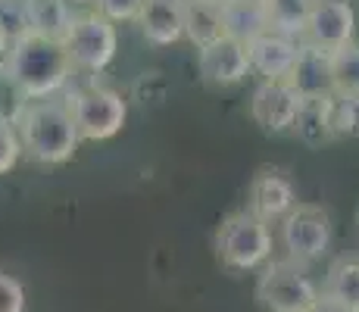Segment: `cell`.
Returning <instances> with one entry per match:
<instances>
[{"label": "cell", "mask_w": 359, "mask_h": 312, "mask_svg": "<svg viewBox=\"0 0 359 312\" xmlns=\"http://www.w3.org/2000/svg\"><path fill=\"white\" fill-rule=\"evenodd\" d=\"M19 131L22 154L41 165H63L79 154V131H75L72 113L66 100L41 97V100H22L13 116Z\"/></svg>", "instance_id": "obj_1"}, {"label": "cell", "mask_w": 359, "mask_h": 312, "mask_svg": "<svg viewBox=\"0 0 359 312\" xmlns=\"http://www.w3.org/2000/svg\"><path fill=\"white\" fill-rule=\"evenodd\" d=\"M75 66L69 60L66 47L57 41H47L41 34H22L6 47L4 75L22 100H41L63 91L72 79Z\"/></svg>", "instance_id": "obj_2"}, {"label": "cell", "mask_w": 359, "mask_h": 312, "mask_svg": "<svg viewBox=\"0 0 359 312\" xmlns=\"http://www.w3.org/2000/svg\"><path fill=\"white\" fill-rule=\"evenodd\" d=\"M212 244H216V256L225 269H231V272H257L272 259L275 234L269 222L253 216L250 210H238L222 219Z\"/></svg>", "instance_id": "obj_3"}, {"label": "cell", "mask_w": 359, "mask_h": 312, "mask_svg": "<svg viewBox=\"0 0 359 312\" xmlns=\"http://www.w3.org/2000/svg\"><path fill=\"white\" fill-rule=\"evenodd\" d=\"M331 240H334V222L319 203H297L278 222V244L285 250V259L297 266H313L328 256Z\"/></svg>", "instance_id": "obj_4"}, {"label": "cell", "mask_w": 359, "mask_h": 312, "mask_svg": "<svg viewBox=\"0 0 359 312\" xmlns=\"http://www.w3.org/2000/svg\"><path fill=\"white\" fill-rule=\"evenodd\" d=\"M257 300L266 312H313L322 300V290L306 275V266L269 259L257 281Z\"/></svg>", "instance_id": "obj_5"}, {"label": "cell", "mask_w": 359, "mask_h": 312, "mask_svg": "<svg viewBox=\"0 0 359 312\" xmlns=\"http://www.w3.org/2000/svg\"><path fill=\"white\" fill-rule=\"evenodd\" d=\"M66 103L81 141H109L126 128L128 100L113 88H79V91H69Z\"/></svg>", "instance_id": "obj_6"}, {"label": "cell", "mask_w": 359, "mask_h": 312, "mask_svg": "<svg viewBox=\"0 0 359 312\" xmlns=\"http://www.w3.org/2000/svg\"><path fill=\"white\" fill-rule=\"evenodd\" d=\"M63 47L75 69H81V72H103L116 60L119 32H116V22H109L100 13H81V16H75L72 32L63 41Z\"/></svg>", "instance_id": "obj_7"}, {"label": "cell", "mask_w": 359, "mask_h": 312, "mask_svg": "<svg viewBox=\"0 0 359 312\" xmlns=\"http://www.w3.org/2000/svg\"><path fill=\"white\" fill-rule=\"evenodd\" d=\"M297 203H300L297 200V184L287 175V169L259 165L257 175L250 178V187H247V210L262 222H269V225H278Z\"/></svg>", "instance_id": "obj_8"}, {"label": "cell", "mask_w": 359, "mask_h": 312, "mask_svg": "<svg viewBox=\"0 0 359 312\" xmlns=\"http://www.w3.org/2000/svg\"><path fill=\"white\" fill-rule=\"evenodd\" d=\"M356 38V10L350 0H316L306 19L300 41L319 47V50H337L353 44Z\"/></svg>", "instance_id": "obj_9"}, {"label": "cell", "mask_w": 359, "mask_h": 312, "mask_svg": "<svg viewBox=\"0 0 359 312\" xmlns=\"http://www.w3.org/2000/svg\"><path fill=\"white\" fill-rule=\"evenodd\" d=\"M300 103L303 97L294 91L287 79L259 81L250 97V119L266 135H281V131H291L297 113H300Z\"/></svg>", "instance_id": "obj_10"}, {"label": "cell", "mask_w": 359, "mask_h": 312, "mask_svg": "<svg viewBox=\"0 0 359 312\" xmlns=\"http://www.w3.org/2000/svg\"><path fill=\"white\" fill-rule=\"evenodd\" d=\"M197 69L203 85L210 88H238L250 75V57L247 44L234 38H219L216 44L200 47L197 50Z\"/></svg>", "instance_id": "obj_11"}, {"label": "cell", "mask_w": 359, "mask_h": 312, "mask_svg": "<svg viewBox=\"0 0 359 312\" xmlns=\"http://www.w3.org/2000/svg\"><path fill=\"white\" fill-rule=\"evenodd\" d=\"M300 38H287L281 32H262L253 41H247V57H250V72L259 75V81H278L287 79L294 69Z\"/></svg>", "instance_id": "obj_12"}, {"label": "cell", "mask_w": 359, "mask_h": 312, "mask_svg": "<svg viewBox=\"0 0 359 312\" xmlns=\"http://www.w3.org/2000/svg\"><path fill=\"white\" fill-rule=\"evenodd\" d=\"M287 81H291V88L303 100L334 94L331 91V53L300 41V50H297V60H294V69H291V75H287Z\"/></svg>", "instance_id": "obj_13"}, {"label": "cell", "mask_w": 359, "mask_h": 312, "mask_svg": "<svg viewBox=\"0 0 359 312\" xmlns=\"http://www.w3.org/2000/svg\"><path fill=\"white\" fill-rule=\"evenodd\" d=\"M135 22L141 25L144 41L154 47H172L184 38L182 0H144Z\"/></svg>", "instance_id": "obj_14"}, {"label": "cell", "mask_w": 359, "mask_h": 312, "mask_svg": "<svg viewBox=\"0 0 359 312\" xmlns=\"http://www.w3.org/2000/svg\"><path fill=\"white\" fill-rule=\"evenodd\" d=\"M182 22L184 38L197 47H210L219 38H225L222 0H182Z\"/></svg>", "instance_id": "obj_15"}, {"label": "cell", "mask_w": 359, "mask_h": 312, "mask_svg": "<svg viewBox=\"0 0 359 312\" xmlns=\"http://www.w3.org/2000/svg\"><path fill=\"white\" fill-rule=\"evenodd\" d=\"M25 16H29V32L41 34L47 41L63 44L72 32V22L79 13H72L69 0H25Z\"/></svg>", "instance_id": "obj_16"}, {"label": "cell", "mask_w": 359, "mask_h": 312, "mask_svg": "<svg viewBox=\"0 0 359 312\" xmlns=\"http://www.w3.org/2000/svg\"><path fill=\"white\" fill-rule=\"evenodd\" d=\"M225 34L234 41H253L257 34L269 32L266 0H222Z\"/></svg>", "instance_id": "obj_17"}, {"label": "cell", "mask_w": 359, "mask_h": 312, "mask_svg": "<svg viewBox=\"0 0 359 312\" xmlns=\"http://www.w3.org/2000/svg\"><path fill=\"white\" fill-rule=\"evenodd\" d=\"M322 297L347 312H359V256H337L331 262Z\"/></svg>", "instance_id": "obj_18"}, {"label": "cell", "mask_w": 359, "mask_h": 312, "mask_svg": "<svg viewBox=\"0 0 359 312\" xmlns=\"http://www.w3.org/2000/svg\"><path fill=\"white\" fill-rule=\"evenodd\" d=\"M291 131H297V137H300L303 144H309V147H319L322 141H331L328 97H309V100H303Z\"/></svg>", "instance_id": "obj_19"}, {"label": "cell", "mask_w": 359, "mask_h": 312, "mask_svg": "<svg viewBox=\"0 0 359 312\" xmlns=\"http://www.w3.org/2000/svg\"><path fill=\"white\" fill-rule=\"evenodd\" d=\"M313 4L316 0H266L269 29L287 34V38H300L309 13H313Z\"/></svg>", "instance_id": "obj_20"}, {"label": "cell", "mask_w": 359, "mask_h": 312, "mask_svg": "<svg viewBox=\"0 0 359 312\" xmlns=\"http://www.w3.org/2000/svg\"><path fill=\"white\" fill-rule=\"evenodd\" d=\"M331 91L344 97H359V44L331 50Z\"/></svg>", "instance_id": "obj_21"}, {"label": "cell", "mask_w": 359, "mask_h": 312, "mask_svg": "<svg viewBox=\"0 0 359 312\" xmlns=\"http://www.w3.org/2000/svg\"><path fill=\"white\" fill-rule=\"evenodd\" d=\"M328 128H331V137L356 135L359 131V97L328 94Z\"/></svg>", "instance_id": "obj_22"}, {"label": "cell", "mask_w": 359, "mask_h": 312, "mask_svg": "<svg viewBox=\"0 0 359 312\" xmlns=\"http://www.w3.org/2000/svg\"><path fill=\"white\" fill-rule=\"evenodd\" d=\"M22 34H29L25 0H0V44L10 47Z\"/></svg>", "instance_id": "obj_23"}, {"label": "cell", "mask_w": 359, "mask_h": 312, "mask_svg": "<svg viewBox=\"0 0 359 312\" xmlns=\"http://www.w3.org/2000/svg\"><path fill=\"white\" fill-rule=\"evenodd\" d=\"M22 159V144H19L16 122L0 116V175H10Z\"/></svg>", "instance_id": "obj_24"}, {"label": "cell", "mask_w": 359, "mask_h": 312, "mask_svg": "<svg viewBox=\"0 0 359 312\" xmlns=\"http://www.w3.org/2000/svg\"><path fill=\"white\" fill-rule=\"evenodd\" d=\"M0 312H25V287L16 275L0 269Z\"/></svg>", "instance_id": "obj_25"}, {"label": "cell", "mask_w": 359, "mask_h": 312, "mask_svg": "<svg viewBox=\"0 0 359 312\" xmlns=\"http://www.w3.org/2000/svg\"><path fill=\"white\" fill-rule=\"evenodd\" d=\"M94 4H97L100 16H107L109 22H135L144 0H94Z\"/></svg>", "instance_id": "obj_26"}, {"label": "cell", "mask_w": 359, "mask_h": 312, "mask_svg": "<svg viewBox=\"0 0 359 312\" xmlns=\"http://www.w3.org/2000/svg\"><path fill=\"white\" fill-rule=\"evenodd\" d=\"M313 312H347V309H341V306H337V303H331V300H325V297H322V300H319V306H316Z\"/></svg>", "instance_id": "obj_27"}, {"label": "cell", "mask_w": 359, "mask_h": 312, "mask_svg": "<svg viewBox=\"0 0 359 312\" xmlns=\"http://www.w3.org/2000/svg\"><path fill=\"white\" fill-rule=\"evenodd\" d=\"M69 4H94V0H69Z\"/></svg>", "instance_id": "obj_28"}]
</instances>
